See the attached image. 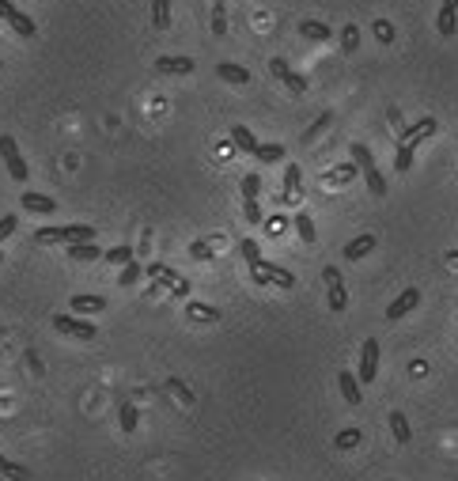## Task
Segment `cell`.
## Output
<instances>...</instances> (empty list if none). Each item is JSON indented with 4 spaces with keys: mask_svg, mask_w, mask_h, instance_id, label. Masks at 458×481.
Listing matches in <instances>:
<instances>
[{
    "mask_svg": "<svg viewBox=\"0 0 458 481\" xmlns=\"http://www.w3.org/2000/svg\"><path fill=\"white\" fill-rule=\"evenodd\" d=\"M38 247H72V243H95V227L91 224H64V227H38L35 232Z\"/></svg>",
    "mask_w": 458,
    "mask_h": 481,
    "instance_id": "obj_1",
    "label": "cell"
},
{
    "mask_svg": "<svg viewBox=\"0 0 458 481\" xmlns=\"http://www.w3.org/2000/svg\"><path fill=\"white\" fill-rule=\"evenodd\" d=\"M353 163L360 167V174H364L367 190H372L375 198H387V179H383V171L375 167V159H372V152H367V145H353Z\"/></svg>",
    "mask_w": 458,
    "mask_h": 481,
    "instance_id": "obj_2",
    "label": "cell"
},
{
    "mask_svg": "<svg viewBox=\"0 0 458 481\" xmlns=\"http://www.w3.org/2000/svg\"><path fill=\"white\" fill-rule=\"evenodd\" d=\"M250 281L254 284H277V288H296V273L285 266H273V261H254L250 266Z\"/></svg>",
    "mask_w": 458,
    "mask_h": 481,
    "instance_id": "obj_3",
    "label": "cell"
},
{
    "mask_svg": "<svg viewBox=\"0 0 458 481\" xmlns=\"http://www.w3.org/2000/svg\"><path fill=\"white\" fill-rule=\"evenodd\" d=\"M53 330L64 334V337H76V341H95V334H99V326L95 322H87V319H76V315H53Z\"/></svg>",
    "mask_w": 458,
    "mask_h": 481,
    "instance_id": "obj_4",
    "label": "cell"
},
{
    "mask_svg": "<svg viewBox=\"0 0 458 481\" xmlns=\"http://www.w3.org/2000/svg\"><path fill=\"white\" fill-rule=\"evenodd\" d=\"M0 19H4V23L12 27L19 38H35L38 35V23L23 12V8H16L12 0H0Z\"/></svg>",
    "mask_w": 458,
    "mask_h": 481,
    "instance_id": "obj_5",
    "label": "cell"
},
{
    "mask_svg": "<svg viewBox=\"0 0 458 481\" xmlns=\"http://www.w3.org/2000/svg\"><path fill=\"white\" fill-rule=\"evenodd\" d=\"M144 273H148V277H156L163 288L171 292V296H190V281L182 277V273H174L171 266H163V261H151Z\"/></svg>",
    "mask_w": 458,
    "mask_h": 481,
    "instance_id": "obj_6",
    "label": "cell"
},
{
    "mask_svg": "<svg viewBox=\"0 0 458 481\" xmlns=\"http://www.w3.org/2000/svg\"><path fill=\"white\" fill-rule=\"evenodd\" d=\"M322 281H326V303H330V311H345V307H348V292H345L341 269H337V266H326V269H322Z\"/></svg>",
    "mask_w": 458,
    "mask_h": 481,
    "instance_id": "obj_7",
    "label": "cell"
},
{
    "mask_svg": "<svg viewBox=\"0 0 458 481\" xmlns=\"http://www.w3.org/2000/svg\"><path fill=\"white\" fill-rule=\"evenodd\" d=\"M0 159L8 163V174H12L16 182H27V163H23V156H19V145H16V137H0Z\"/></svg>",
    "mask_w": 458,
    "mask_h": 481,
    "instance_id": "obj_8",
    "label": "cell"
},
{
    "mask_svg": "<svg viewBox=\"0 0 458 481\" xmlns=\"http://www.w3.org/2000/svg\"><path fill=\"white\" fill-rule=\"evenodd\" d=\"M269 72L277 76V80L285 84L292 95H303V91H307V76H299V72L292 69V64H288L285 57H273V61H269Z\"/></svg>",
    "mask_w": 458,
    "mask_h": 481,
    "instance_id": "obj_9",
    "label": "cell"
},
{
    "mask_svg": "<svg viewBox=\"0 0 458 481\" xmlns=\"http://www.w3.org/2000/svg\"><path fill=\"white\" fill-rule=\"evenodd\" d=\"M379 375V341L375 337H367L364 345H360V371H356V379L360 383H375Z\"/></svg>",
    "mask_w": 458,
    "mask_h": 481,
    "instance_id": "obj_10",
    "label": "cell"
},
{
    "mask_svg": "<svg viewBox=\"0 0 458 481\" xmlns=\"http://www.w3.org/2000/svg\"><path fill=\"white\" fill-rule=\"evenodd\" d=\"M193 69H197V61H193V57H178V53H167V57L156 61L159 76H190Z\"/></svg>",
    "mask_w": 458,
    "mask_h": 481,
    "instance_id": "obj_11",
    "label": "cell"
},
{
    "mask_svg": "<svg viewBox=\"0 0 458 481\" xmlns=\"http://www.w3.org/2000/svg\"><path fill=\"white\" fill-rule=\"evenodd\" d=\"M435 129H440V125H435V118H420V122H413L409 129H401L398 145H413V148H417L420 140H428L435 133Z\"/></svg>",
    "mask_w": 458,
    "mask_h": 481,
    "instance_id": "obj_12",
    "label": "cell"
},
{
    "mask_svg": "<svg viewBox=\"0 0 458 481\" xmlns=\"http://www.w3.org/2000/svg\"><path fill=\"white\" fill-rule=\"evenodd\" d=\"M417 303H420V292H417V288H406V292H401V296H398V300L387 307V322L406 319L409 311H417Z\"/></svg>",
    "mask_w": 458,
    "mask_h": 481,
    "instance_id": "obj_13",
    "label": "cell"
},
{
    "mask_svg": "<svg viewBox=\"0 0 458 481\" xmlns=\"http://www.w3.org/2000/svg\"><path fill=\"white\" fill-rule=\"evenodd\" d=\"M69 311H76V315H99V311H106V296H91V292H80V296L69 300Z\"/></svg>",
    "mask_w": 458,
    "mask_h": 481,
    "instance_id": "obj_14",
    "label": "cell"
},
{
    "mask_svg": "<svg viewBox=\"0 0 458 481\" xmlns=\"http://www.w3.org/2000/svg\"><path fill=\"white\" fill-rule=\"evenodd\" d=\"M372 250H375V235H372V232H364V235H356L353 243H345L341 254H345V261H360V258L372 254Z\"/></svg>",
    "mask_w": 458,
    "mask_h": 481,
    "instance_id": "obj_15",
    "label": "cell"
},
{
    "mask_svg": "<svg viewBox=\"0 0 458 481\" xmlns=\"http://www.w3.org/2000/svg\"><path fill=\"white\" fill-rule=\"evenodd\" d=\"M337 387H341V398L348 406H360V402H364V390H360V379L353 371H337Z\"/></svg>",
    "mask_w": 458,
    "mask_h": 481,
    "instance_id": "obj_16",
    "label": "cell"
},
{
    "mask_svg": "<svg viewBox=\"0 0 458 481\" xmlns=\"http://www.w3.org/2000/svg\"><path fill=\"white\" fill-rule=\"evenodd\" d=\"M19 201H23V209H27V213H38V216H50V213H57V201H53V198H46V193H35V190H27V193H23V198H19Z\"/></svg>",
    "mask_w": 458,
    "mask_h": 481,
    "instance_id": "obj_17",
    "label": "cell"
},
{
    "mask_svg": "<svg viewBox=\"0 0 458 481\" xmlns=\"http://www.w3.org/2000/svg\"><path fill=\"white\" fill-rule=\"evenodd\" d=\"M299 182H303V171L296 167V163H288V167H285V193H280V205H292L299 198Z\"/></svg>",
    "mask_w": 458,
    "mask_h": 481,
    "instance_id": "obj_18",
    "label": "cell"
},
{
    "mask_svg": "<svg viewBox=\"0 0 458 481\" xmlns=\"http://www.w3.org/2000/svg\"><path fill=\"white\" fill-rule=\"evenodd\" d=\"M216 76H220V80H227V84H235V87L250 84V72L243 69V64H235V61H220V64H216Z\"/></svg>",
    "mask_w": 458,
    "mask_h": 481,
    "instance_id": "obj_19",
    "label": "cell"
},
{
    "mask_svg": "<svg viewBox=\"0 0 458 481\" xmlns=\"http://www.w3.org/2000/svg\"><path fill=\"white\" fill-rule=\"evenodd\" d=\"M299 35L303 38H311V42H330L333 38V30L322 23V19H299Z\"/></svg>",
    "mask_w": 458,
    "mask_h": 481,
    "instance_id": "obj_20",
    "label": "cell"
},
{
    "mask_svg": "<svg viewBox=\"0 0 458 481\" xmlns=\"http://www.w3.org/2000/svg\"><path fill=\"white\" fill-rule=\"evenodd\" d=\"M231 145H235L239 152H250V156H254V152H258V145H261V140H258L254 133H250V129H246V125H231Z\"/></svg>",
    "mask_w": 458,
    "mask_h": 481,
    "instance_id": "obj_21",
    "label": "cell"
},
{
    "mask_svg": "<svg viewBox=\"0 0 458 481\" xmlns=\"http://www.w3.org/2000/svg\"><path fill=\"white\" fill-rule=\"evenodd\" d=\"M435 27H440V35H443V38H454V30H458V8H447V4H440Z\"/></svg>",
    "mask_w": 458,
    "mask_h": 481,
    "instance_id": "obj_22",
    "label": "cell"
},
{
    "mask_svg": "<svg viewBox=\"0 0 458 481\" xmlns=\"http://www.w3.org/2000/svg\"><path fill=\"white\" fill-rule=\"evenodd\" d=\"M0 477H8V481H30L35 474H30V466H23V463H12V458H4V455H0Z\"/></svg>",
    "mask_w": 458,
    "mask_h": 481,
    "instance_id": "obj_23",
    "label": "cell"
},
{
    "mask_svg": "<svg viewBox=\"0 0 458 481\" xmlns=\"http://www.w3.org/2000/svg\"><path fill=\"white\" fill-rule=\"evenodd\" d=\"M103 254H106V250H99L95 243H72L69 247V258L72 261H95V258H103Z\"/></svg>",
    "mask_w": 458,
    "mask_h": 481,
    "instance_id": "obj_24",
    "label": "cell"
},
{
    "mask_svg": "<svg viewBox=\"0 0 458 481\" xmlns=\"http://www.w3.org/2000/svg\"><path fill=\"white\" fill-rule=\"evenodd\" d=\"M390 432H394V440L398 443H409L413 440V429H409V421H406V413H390Z\"/></svg>",
    "mask_w": 458,
    "mask_h": 481,
    "instance_id": "obj_25",
    "label": "cell"
},
{
    "mask_svg": "<svg viewBox=\"0 0 458 481\" xmlns=\"http://www.w3.org/2000/svg\"><path fill=\"white\" fill-rule=\"evenodd\" d=\"M118 421H122V432H137V424H140V409L133 406V402H122V409H118Z\"/></svg>",
    "mask_w": 458,
    "mask_h": 481,
    "instance_id": "obj_26",
    "label": "cell"
},
{
    "mask_svg": "<svg viewBox=\"0 0 458 481\" xmlns=\"http://www.w3.org/2000/svg\"><path fill=\"white\" fill-rule=\"evenodd\" d=\"M190 319H197V322H220V311L209 307V303H197V300H190Z\"/></svg>",
    "mask_w": 458,
    "mask_h": 481,
    "instance_id": "obj_27",
    "label": "cell"
},
{
    "mask_svg": "<svg viewBox=\"0 0 458 481\" xmlns=\"http://www.w3.org/2000/svg\"><path fill=\"white\" fill-rule=\"evenodd\" d=\"M151 23L159 30L171 27V0H151Z\"/></svg>",
    "mask_w": 458,
    "mask_h": 481,
    "instance_id": "obj_28",
    "label": "cell"
},
{
    "mask_svg": "<svg viewBox=\"0 0 458 481\" xmlns=\"http://www.w3.org/2000/svg\"><path fill=\"white\" fill-rule=\"evenodd\" d=\"M140 277H144V266L133 258L129 266H122V273H118V284H122V288H129V284H137Z\"/></svg>",
    "mask_w": 458,
    "mask_h": 481,
    "instance_id": "obj_29",
    "label": "cell"
},
{
    "mask_svg": "<svg viewBox=\"0 0 458 481\" xmlns=\"http://www.w3.org/2000/svg\"><path fill=\"white\" fill-rule=\"evenodd\" d=\"M292 224H296V232H299L303 243H314V239H319V232H314V220H311L307 213H296V220H292Z\"/></svg>",
    "mask_w": 458,
    "mask_h": 481,
    "instance_id": "obj_30",
    "label": "cell"
},
{
    "mask_svg": "<svg viewBox=\"0 0 458 481\" xmlns=\"http://www.w3.org/2000/svg\"><path fill=\"white\" fill-rule=\"evenodd\" d=\"M254 159H261V163H280V159H285V145H258Z\"/></svg>",
    "mask_w": 458,
    "mask_h": 481,
    "instance_id": "obj_31",
    "label": "cell"
},
{
    "mask_svg": "<svg viewBox=\"0 0 458 481\" xmlns=\"http://www.w3.org/2000/svg\"><path fill=\"white\" fill-rule=\"evenodd\" d=\"M103 261H110V266H129V261H133V247H110L103 254Z\"/></svg>",
    "mask_w": 458,
    "mask_h": 481,
    "instance_id": "obj_32",
    "label": "cell"
},
{
    "mask_svg": "<svg viewBox=\"0 0 458 481\" xmlns=\"http://www.w3.org/2000/svg\"><path fill=\"white\" fill-rule=\"evenodd\" d=\"M360 436H364V432H360V429H341V432H337V451H353V447L360 443Z\"/></svg>",
    "mask_w": 458,
    "mask_h": 481,
    "instance_id": "obj_33",
    "label": "cell"
},
{
    "mask_svg": "<svg viewBox=\"0 0 458 481\" xmlns=\"http://www.w3.org/2000/svg\"><path fill=\"white\" fill-rule=\"evenodd\" d=\"M258 193H261V174L250 171L243 179V201H258Z\"/></svg>",
    "mask_w": 458,
    "mask_h": 481,
    "instance_id": "obj_34",
    "label": "cell"
},
{
    "mask_svg": "<svg viewBox=\"0 0 458 481\" xmlns=\"http://www.w3.org/2000/svg\"><path fill=\"white\" fill-rule=\"evenodd\" d=\"M167 390H171V395L182 402V406H193V390H190L182 379H167Z\"/></svg>",
    "mask_w": 458,
    "mask_h": 481,
    "instance_id": "obj_35",
    "label": "cell"
},
{
    "mask_svg": "<svg viewBox=\"0 0 458 481\" xmlns=\"http://www.w3.org/2000/svg\"><path fill=\"white\" fill-rule=\"evenodd\" d=\"M212 35H227V8H224V0H216V4H212Z\"/></svg>",
    "mask_w": 458,
    "mask_h": 481,
    "instance_id": "obj_36",
    "label": "cell"
},
{
    "mask_svg": "<svg viewBox=\"0 0 458 481\" xmlns=\"http://www.w3.org/2000/svg\"><path fill=\"white\" fill-rule=\"evenodd\" d=\"M413 152H417L413 145H398V156H394V171H401V174H406V171H413Z\"/></svg>",
    "mask_w": 458,
    "mask_h": 481,
    "instance_id": "obj_37",
    "label": "cell"
},
{
    "mask_svg": "<svg viewBox=\"0 0 458 481\" xmlns=\"http://www.w3.org/2000/svg\"><path fill=\"white\" fill-rule=\"evenodd\" d=\"M239 254L246 258V266H254V261H261V247L254 239H243V243H239Z\"/></svg>",
    "mask_w": 458,
    "mask_h": 481,
    "instance_id": "obj_38",
    "label": "cell"
},
{
    "mask_svg": "<svg viewBox=\"0 0 458 481\" xmlns=\"http://www.w3.org/2000/svg\"><path fill=\"white\" fill-rule=\"evenodd\" d=\"M356 174V163H341V167H333L330 174H326V182H348Z\"/></svg>",
    "mask_w": 458,
    "mask_h": 481,
    "instance_id": "obj_39",
    "label": "cell"
},
{
    "mask_svg": "<svg viewBox=\"0 0 458 481\" xmlns=\"http://www.w3.org/2000/svg\"><path fill=\"white\" fill-rule=\"evenodd\" d=\"M356 46H360V30H356L353 23H348V27L341 30V50H345V53H353Z\"/></svg>",
    "mask_w": 458,
    "mask_h": 481,
    "instance_id": "obj_40",
    "label": "cell"
},
{
    "mask_svg": "<svg viewBox=\"0 0 458 481\" xmlns=\"http://www.w3.org/2000/svg\"><path fill=\"white\" fill-rule=\"evenodd\" d=\"M190 254L197 258V261H209L212 258V243H209V239H197V243L190 247Z\"/></svg>",
    "mask_w": 458,
    "mask_h": 481,
    "instance_id": "obj_41",
    "label": "cell"
},
{
    "mask_svg": "<svg viewBox=\"0 0 458 481\" xmlns=\"http://www.w3.org/2000/svg\"><path fill=\"white\" fill-rule=\"evenodd\" d=\"M16 227H19V216H12V213L0 216V243H4L8 235H16Z\"/></svg>",
    "mask_w": 458,
    "mask_h": 481,
    "instance_id": "obj_42",
    "label": "cell"
},
{
    "mask_svg": "<svg viewBox=\"0 0 458 481\" xmlns=\"http://www.w3.org/2000/svg\"><path fill=\"white\" fill-rule=\"evenodd\" d=\"M243 216L250 224H265V216H261V205L258 201H243Z\"/></svg>",
    "mask_w": 458,
    "mask_h": 481,
    "instance_id": "obj_43",
    "label": "cell"
},
{
    "mask_svg": "<svg viewBox=\"0 0 458 481\" xmlns=\"http://www.w3.org/2000/svg\"><path fill=\"white\" fill-rule=\"evenodd\" d=\"M265 232H269V235H285V232H288V216H269V220H265Z\"/></svg>",
    "mask_w": 458,
    "mask_h": 481,
    "instance_id": "obj_44",
    "label": "cell"
},
{
    "mask_svg": "<svg viewBox=\"0 0 458 481\" xmlns=\"http://www.w3.org/2000/svg\"><path fill=\"white\" fill-rule=\"evenodd\" d=\"M326 125H330V114H322V118H319V122H314V125L307 129V133H303V145H311V140H314V137H319V133H322V129H326Z\"/></svg>",
    "mask_w": 458,
    "mask_h": 481,
    "instance_id": "obj_45",
    "label": "cell"
},
{
    "mask_svg": "<svg viewBox=\"0 0 458 481\" xmlns=\"http://www.w3.org/2000/svg\"><path fill=\"white\" fill-rule=\"evenodd\" d=\"M375 38L379 42H394V27H390L387 19H375Z\"/></svg>",
    "mask_w": 458,
    "mask_h": 481,
    "instance_id": "obj_46",
    "label": "cell"
},
{
    "mask_svg": "<svg viewBox=\"0 0 458 481\" xmlns=\"http://www.w3.org/2000/svg\"><path fill=\"white\" fill-rule=\"evenodd\" d=\"M0 69H4V61H0Z\"/></svg>",
    "mask_w": 458,
    "mask_h": 481,
    "instance_id": "obj_47",
    "label": "cell"
},
{
    "mask_svg": "<svg viewBox=\"0 0 458 481\" xmlns=\"http://www.w3.org/2000/svg\"><path fill=\"white\" fill-rule=\"evenodd\" d=\"M0 261H4V254H0Z\"/></svg>",
    "mask_w": 458,
    "mask_h": 481,
    "instance_id": "obj_48",
    "label": "cell"
}]
</instances>
